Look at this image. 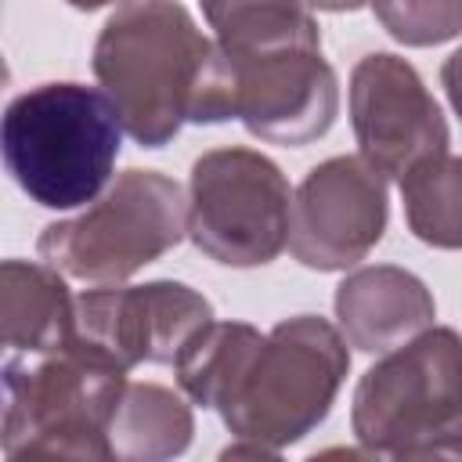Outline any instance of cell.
<instances>
[{
	"instance_id": "1",
	"label": "cell",
	"mask_w": 462,
	"mask_h": 462,
	"mask_svg": "<svg viewBox=\"0 0 462 462\" xmlns=\"http://www.w3.org/2000/svg\"><path fill=\"white\" fill-rule=\"evenodd\" d=\"M94 76L123 130L162 148L184 123L235 119V76L177 0H126L94 43Z\"/></svg>"
},
{
	"instance_id": "2",
	"label": "cell",
	"mask_w": 462,
	"mask_h": 462,
	"mask_svg": "<svg viewBox=\"0 0 462 462\" xmlns=\"http://www.w3.org/2000/svg\"><path fill=\"white\" fill-rule=\"evenodd\" d=\"M119 137L116 105L83 83H40L0 116V159L14 184L47 209L94 202L112 177Z\"/></svg>"
},
{
	"instance_id": "3",
	"label": "cell",
	"mask_w": 462,
	"mask_h": 462,
	"mask_svg": "<svg viewBox=\"0 0 462 462\" xmlns=\"http://www.w3.org/2000/svg\"><path fill=\"white\" fill-rule=\"evenodd\" d=\"M0 451L7 458L105 462L126 368L83 339L4 365Z\"/></svg>"
},
{
	"instance_id": "4",
	"label": "cell",
	"mask_w": 462,
	"mask_h": 462,
	"mask_svg": "<svg viewBox=\"0 0 462 462\" xmlns=\"http://www.w3.org/2000/svg\"><path fill=\"white\" fill-rule=\"evenodd\" d=\"M368 455L455 458L462 451V343L455 328H422L372 365L350 408Z\"/></svg>"
},
{
	"instance_id": "5",
	"label": "cell",
	"mask_w": 462,
	"mask_h": 462,
	"mask_svg": "<svg viewBox=\"0 0 462 462\" xmlns=\"http://www.w3.org/2000/svg\"><path fill=\"white\" fill-rule=\"evenodd\" d=\"M346 372L350 354L339 328L325 318L300 314L278 321L260 339L217 411L238 440L282 451L318 430Z\"/></svg>"
},
{
	"instance_id": "6",
	"label": "cell",
	"mask_w": 462,
	"mask_h": 462,
	"mask_svg": "<svg viewBox=\"0 0 462 462\" xmlns=\"http://www.w3.org/2000/svg\"><path fill=\"white\" fill-rule=\"evenodd\" d=\"M188 235V199L159 170H123L79 217L47 224L36 253L69 278L123 282L166 256Z\"/></svg>"
},
{
	"instance_id": "7",
	"label": "cell",
	"mask_w": 462,
	"mask_h": 462,
	"mask_svg": "<svg viewBox=\"0 0 462 462\" xmlns=\"http://www.w3.org/2000/svg\"><path fill=\"white\" fill-rule=\"evenodd\" d=\"M292 191L253 148H213L191 166L188 238L224 267H263L289 242Z\"/></svg>"
},
{
	"instance_id": "8",
	"label": "cell",
	"mask_w": 462,
	"mask_h": 462,
	"mask_svg": "<svg viewBox=\"0 0 462 462\" xmlns=\"http://www.w3.org/2000/svg\"><path fill=\"white\" fill-rule=\"evenodd\" d=\"M383 231L386 177L361 155H336L300 184L285 245L310 271H346L379 245Z\"/></svg>"
},
{
	"instance_id": "9",
	"label": "cell",
	"mask_w": 462,
	"mask_h": 462,
	"mask_svg": "<svg viewBox=\"0 0 462 462\" xmlns=\"http://www.w3.org/2000/svg\"><path fill=\"white\" fill-rule=\"evenodd\" d=\"M76 339L108 354L119 368L173 365L180 346L213 321V307L202 292L184 282H144V285H97L72 300Z\"/></svg>"
},
{
	"instance_id": "10",
	"label": "cell",
	"mask_w": 462,
	"mask_h": 462,
	"mask_svg": "<svg viewBox=\"0 0 462 462\" xmlns=\"http://www.w3.org/2000/svg\"><path fill=\"white\" fill-rule=\"evenodd\" d=\"M350 123L361 159L383 177H401L426 155L448 152V119L422 76L397 54H365L350 72Z\"/></svg>"
},
{
	"instance_id": "11",
	"label": "cell",
	"mask_w": 462,
	"mask_h": 462,
	"mask_svg": "<svg viewBox=\"0 0 462 462\" xmlns=\"http://www.w3.org/2000/svg\"><path fill=\"white\" fill-rule=\"evenodd\" d=\"M235 76V119L271 144H310L339 112V83L321 51H282L227 61Z\"/></svg>"
},
{
	"instance_id": "12",
	"label": "cell",
	"mask_w": 462,
	"mask_h": 462,
	"mask_svg": "<svg viewBox=\"0 0 462 462\" xmlns=\"http://www.w3.org/2000/svg\"><path fill=\"white\" fill-rule=\"evenodd\" d=\"M437 318L433 292L404 267H357L336 289L339 336L361 354H386L430 328Z\"/></svg>"
},
{
	"instance_id": "13",
	"label": "cell",
	"mask_w": 462,
	"mask_h": 462,
	"mask_svg": "<svg viewBox=\"0 0 462 462\" xmlns=\"http://www.w3.org/2000/svg\"><path fill=\"white\" fill-rule=\"evenodd\" d=\"M72 292L51 263L0 260V350L47 354L76 336Z\"/></svg>"
},
{
	"instance_id": "14",
	"label": "cell",
	"mask_w": 462,
	"mask_h": 462,
	"mask_svg": "<svg viewBox=\"0 0 462 462\" xmlns=\"http://www.w3.org/2000/svg\"><path fill=\"white\" fill-rule=\"evenodd\" d=\"M199 7L227 61L282 51H321L318 22L303 0H199Z\"/></svg>"
},
{
	"instance_id": "15",
	"label": "cell",
	"mask_w": 462,
	"mask_h": 462,
	"mask_svg": "<svg viewBox=\"0 0 462 462\" xmlns=\"http://www.w3.org/2000/svg\"><path fill=\"white\" fill-rule=\"evenodd\" d=\"M191 433L195 419L180 393L159 383H126L108 422V455L123 462L173 458L191 444Z\"/></svg>"
},
{
	"instance_id": "16",
	"label": "cell",
	"mask_w": 462,
	"mask_h": 462,
	"mask_svg": "<svg viewBox=\"0 0 462 462\" xmlns=\"http://www.w3.org/2000/svg\"><path fill=\"white\" fill-rule=\"evenodd\" d=\"M263 332L245 321H206L173 357L177 386L202 408H217L242 368L249 365L253 350L260 346Z\"/></svg>"
},
{
	"instance_id": "17",
	"label": "cell",
	"mask_w": 462,
	"mask_h": 462,
	"mask_svg": "<svg viewBox=\"0 0 462 462\" xmlns=\"http://www.w3.org/2000/svg\"><path fill=\"white\" fill-rule=\"evenodd\" d=\"M401 199L404 217L415 238L437 249H458L462 245V159L448 152L426 155L401 177Z\"/></svg>"
},
{
	"instance_id": "18",
	"label": "cell",
	"mask_w": 462,
	"mask_h": 462,
	"mask_svg": "<svg viewBox=\"0 0 462 462\" xmlns=\"http://www.w3.org/2000/svg\"><path fill=\"white\" fill-rule=\"evenodd\" d=\"M383 29L404 47H433L462 29V0H368Z\"/></svg>"
},
{
	"instance_id": "19",
	"label": "cell",
	"mask_w": 462,
	"mask_h": 462,
	"mask_svg": "<svg viewBox=\"0 0 462 462\" xmlns=\"http://www.w3.org/2000/svg\"><path fill=\"white\" fill-rule=\"evenodd\" d=\"M307 7H318V11H357V7H365L368 0H303Z\"/></svg>"
},
{
	"instance_id": "20",
	"label": "cell",
	"mask_w": 462,
	"mask_h": 462,
	"mask_svg": "<svg viewBox=\"0 0 462 462\" xmlns=\"http://www.w3.org/2000/svg\"><path fill=\"white\" fill-rule=\"evenodd\" d=\"M72 7H79V11H97V7H105V4H116V0H69Z\"/></svg>"
},
{
	"instance_id": "21",
	"label": "cell",
	"mask_w": 462,
	"mask_h": 462,
	"mask_svg": "<svg viewBox=\"0 0 462 462\" xmlns=\"http://www.w3.org/2000/svg\"><path fill=\"white\" fill-rule=\"evenodd\" d=\"M11 83V69H7V61H4V54H0V90Z\"/></svg>"
}]
</instances>
